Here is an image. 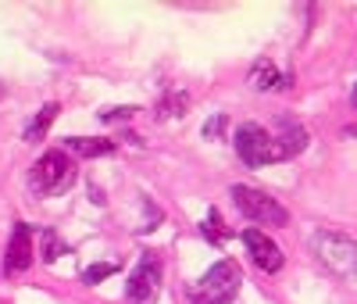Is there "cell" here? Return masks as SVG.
Here are the masks:
<instances>
[{
    "label": "cell",
    "mask_w": 357,
    "mask_h": 304,
    "mask_svg": "<svg viewBox=\"0 0 357 304\" xmlns=\"http://www.w3.org/2000/svg\"><path fill=\"white\" fill-rule=\"evenodd\" d=\"M240 283H243V272L233 258H222L207 269L197 283H190V304H229L236 294H240Z\"/></svg>",
    "instance_id": "1"
},
{
    "label": "cell",
    "mask_w": 357,
    "mask_h": 304,
    "mask_svg": "<svg viewBox=\"0 0 357 304\" xmlns=\"http://www.w3.org/2000/svg\"><path fill=\"white\" fill-rule=\"evenodd\" d=\"M75 182V165L65 151H47L29 169V190L36 197H57Z\"/></svg>",
    "instance_id": "2"
},
{
    "label": "cell",
    "mask_w": 357,
    "mask_h": 304,
    "mask_svg": "<svg viewBox=\"0 0 357 304\" xmlns=\"http://www.w3.org/2000/svg\"><path fill=\"white\" fill-rule=\"evenodd\" d=\"M236 154L243 165L258 169V165H271V161H286L279 140L271 136L264 126H258V122H243V126L236 129Z\"/></svg>",
    "instance_id": "3"
},
{
    "label": "cell",
    "mask_w": 357,
    "mask_h": 304,
    "mask_svg": "<svg viewBox=\"0 0 357 304\" xmlns=\"http://www.w3.org/2000/svg\"><path fill=\"white\" fill-rule=\"evenodd\" d=\"M314 254H318V261L336 272V276H343V279H354L357 276V240L343 236V233H314Z\"/></svg>",
    "instance_id": "4"
},
{
    "label": "cell",
    "mask_w": 357,
    "mask_h": 304,
    "mask_svg": "<svg viewBox=\"0 0 357 304\" xmlns=\"http://www.w3.org/2000/svg\"><path fill=\"white\" fill-rule=\"evenodd\" d=\"M233 205L243 211V218H250V222H258V226H286L289 222V211L279 205L276 197H268V193H261V190H254V187H233Z\"/></svg>",
    "instance_id": "5"
},
{
    "label": "cell",
    "mask_w": 357,
    "mask_h": 304,
    "mask_svg": "<svg viewBox=\"0 0 357 304\" xmlns=\"http://www.w3.org/2000/svg\"><path fill=\"white\" fill-rule=\"evenodd\" d=\"M157 294H161V258L146 251L129 276L125 297H129V304H157Z\"/></svg>",
    "instance_id": "6"
},
{
    "label": "cell",
    "mask_w": 357,
    "mask_h": 304,
    "mask_svg": "<svg viewBox=\"0 0 357 304\" xmlns=\"http://www.w3.org/2000/svg\"><path fill=\"white\" fill-rule=\"evenodd\" d=\"M29 265H32V229L26 226V222H18V226L11 229V240H8L4 272L8 276H22Z\"/></svg>",
    "instance_id": "7"
},
{
    "label": "cell",
    "mask_w": 357,
    "mask_h": 304,
    "mask_svg": "<svg viewBox=\"0 0 357 304\" xmlns=\"http://www.w3.org/2000/svg\"><path fill=\"white\" fill-rule=\"evenodd\" d=\"M243 243H247V251H250V258H254V265L261 272H279L282 269V251L261 229H243Z\"/></svg>",
    "instance_id": "8"
},
{
    "label": "cell",
    "mask_w": 357,
    "mask_h": 304,
    "mask_svg": "<svg viewBox=\"0 0 357 304\" xmlns=\"http://www.w3.org/2000/svg\"><path fill=\"white\" fill-rule=\"evenodd\" d=\"M247 83L254 86V90H282V86H289V79L279 75V68L271 65L268 57H261V61H254V68H250Z\"/></svg>",
    "instance_id": "9"
},
{
    "label": "cell",
    "mask_w": 357,
    "mask_h": 304,
    "mask_svg": "<svg viewBox=\"0 0 357 304\" xmlns=\"http://www.w3.org/2000/svg\"><path fill=\"white\" fill-rule=\"evenodd\" d=\"M65 147L79 158H100V154H115V140H93V136H68Z\"/></svg>",
    "instance_id": "10"
},
{
    "label": "cell",
    "mask_w": 357,
    "mask_h": 304,
    "mask_svg": "<svg viewBox=\"0 0 357 304\" xmlns=\"http://www.w3.org/2000/svg\"><path fill=\"white\" fill-rule=\"evenodd\" d=\"M57 104H44V108H39L36 111V118L29 122V126H26V144H39V140H44L47 136V129L54 126V118H57Z\"/></svg>",
    "instance_id": "11"
},
{
    "label": "cell",
    "mask_w": 357,
    "mask_h": 304,
    "mask_svg": "<svg viewBox=\"0 0 357 304\" xmlns=\"http://www.w3.org/2000/svg\"><path fill=\"white\" fill-rule=\"evenodd\" d=\"M186 108H190V93H168L161 100V108H157V118L161 122L164 118H179V115H186Z\"/></svg>",
    "instance_id": "12"
},
{
    "label": "cell",
    "mask_w": 357,
    "mask_h": 304,
    "mask_svg": "<svg viewBox=\"0 0 357 304\" xmlns=\"http://www.w3.org/2000/svg\"><path fill=\"white\" fill-rule=\"evenodd\" d=\"M115 272H118V261H97V265H90L86 272H82V283H86V287H97L100 279H108Z\"/></svg>",
    "instance_id": "13"
},
{
    "label": "cell",
    "mask_w": 357,
    "mask_h": 304,
    "mask_svg": "<svg viewBox=\"0 0 357 304\" xmlns=\"http://www.w3.org/2000/svg\"><path fill=\"white\" fill-rule=\"evenodd\" d=\"M61 254H68V247H65V240H61L57 233H44V261H47V265H54V261L61 258Z\"/></svg>",
    "instance_id": "14"
},
{
    "label": "cell",
    "mask_w": 357,
    "mask_h": 304,
    "mask_svg": "<svg viewBox=\"0 0 357 304\" xmlns=\"http://www.w3.org/2000/svg\"><path fill=\"white\" fill-rule=\"evenodd\" d=\"M204 236H207V240H215V243H225V240H229V229L222 226V218H218V211H215V208L207 211V222H204Z\"/></svg>",
    "instance_id": "15"
},
{
    "label": "cell",
    "mask_w": 357,
    "mask_h": 304,
    "mask_svg": "<svg viewBox=\"0 0 357 304\" xmlns=\"http://www.w3.org/2000/svg\"><path fill=\"white\" fill-rule=\"evenodd\" d=\"M225 126H229V118H225V115L207 118V122H204V140H218V136L225 133Z\"/></svg>",
    "instance_id": "16"
},
{
    "label": "cell",
    "mask_w": 357,
    "mask_h": 304,
    "mask_svg": "<svg viewBox=\"0 0 357 304\" xmlns=\"http://www.w3.org/2000/svg\"><path fill=\"white\" fill-rule=\"evenodd\" d=\"M136 115V108H108V111H100V122H129Z\"/></svg>",
    "instance_id": "17"
},
{
    "label": "cell",
    "mask_w": 357,
    "mask_h": 304,
    "mask_svg": "<svg viewBox=\"0 0 357 304\" xmlns=\"http://www.w3.org/2000/svg\"><path fill=\"white\" fill-rule=\"evenodd\" d=\"M354 104H357V86H354Z\"/></svg>",
    "instance_id": "18"
}]
</instances>
